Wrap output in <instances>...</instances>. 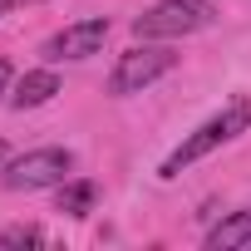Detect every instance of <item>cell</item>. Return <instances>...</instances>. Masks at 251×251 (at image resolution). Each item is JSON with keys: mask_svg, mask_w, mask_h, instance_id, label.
<instances>
[{"mask_svg": "<svg viewBox=\"0 0 251 251\" xmlns=\"http://www.w3.org/2000/svg\"><path fill=\"white\" fill-rule=\"evenodd\" d=\"M103 40H108V20H79V25H64L59 35H50L40 54L50 64H59V59H89V54L103 50Z\"/></svg>", "mask_w": 251, "mask_h": 251, "instance_id": "5", "label": "cell"}, {"mask_svg": "<svg viewBox=\"0 0 251 251\" xmlns=\"http://www.w3.org/2000/svg\"><path fill=\"white\" fill-rule=\"evenodd\" d=\"M0 246H5V251H15V246H45V231L40 226H5V231H0Z\"/></svg>", "mask_w": 251, "mask_h": 251, "instance_id": "9", "label": "cell"}, {"mask_svg": "<svg viewBox=\"0 0 251 251\" xmlns=\"http://www.w3.org/2000/svg\"><path fill=\"white\" fill-rule=\"evenodd\" d=\"M236 246H251V207L231 212L226 222L207 231V251H236Z\"/></svg>", "mask_w": 251, "mask_h": 251, "instance_id": "7", "label": "cell"}, {"mask_svg": "<svg viewBox=\"0 0 251 251\" xmlns=\"http://www.w3.org/2000/svg\"><path fill=\"white\" fill-rule=\"evenodd\" d=\"M94 197H99V187L89 182V177H79V182H59V212H69V217H89L94 212Z\"/></svg>", "mask_w": 251, "mask_h": 251, "instance_id": "8", "label": "cell"}, {"mask_svg": "<svg viewBox=\"0 0 251 251\" xmlns=\"http://www.w3.org/2000/svg\"><path fill=\"white\" fill-rule=\"evenodd\" d=\"M74 168V153L69 148H35L25 158H15L5 168V187L10 192H40V187H59Z\"/></svg>", "mask_w": 251, "mask_h": 251, "instance_id": "4", "label": "cell"}, {"mask_svg": "<svg viewBox=\"0 0 251 251\" xmlns=\"http://www.w3.org/2000/svg\"><path fill=\"white\" fill-rule=\"evenodd\" d=\"M10 89H15V69H10V59H0V103L10 99Z\"/></svg>", "mask_w": 251, "mask_h": 251, "instance_id": "10", "label": "cell"}, {"mask_svg": "<svg viewBox=\"0 0 251 251\" xmlns=\"http://www.w3.org/2000/svg\"><path fill=\"white\" fill-rule=\"evenodd\" d=\"M10 5H15V0H0V15H5V10H10Z\"/></svg>", "mask_w": 251, "mask_h": 251, "instance_id": "11", "label": "cell"}, {"mask_svg": "<svg viewBox=\"0 0 251 251\" xmlns=\"http://www.w3.org/2000/svg\"><path fill=\"white\" fill-rule=\"evenodd\" d=\"M173 64H177V54H173L168 45H133L128 54H118V64H113V74H108V94H118V99L143 94V89L158 84Z\"/></svg>", "mask_w": 251, "mask_h": 251, "instance_id": "2", "label": "cell"}, {"mask_svg": "<svg viewBox=\"0 0 251 251\" xmlns=\"http://www.w3.org/2000/svg\"><path fill=\"white\" fill-rule=\"evenodd\" d=\"M246 128H251V94L231 99V103H226L222 113H212V118L202 123L197 133H187V138H182V143H177V148L168 153V163L158 168V177H168V182H173V177H177L182 168H192V163H197V158H207L212 148H222V143L241 138Z\"/></svg>", "mask_w": 251, "mask_h": 251, "instance_id": "1", "label": "cell"}, {"mask_svg": "<svg viewBox=\"0 0 251 251\" xmlns=\"http://www.w3.org/2000/svg\"><path fill=\"white\" fill-rule=\"evenodd\" d=\"M59 94V74L54 69H30L25 79H15V89H10V108H40V103H50Z\"/></svg>", "mask_w": 251, "mask_h": 251, "instance_id": "6", "label": "cell"}, {"mask_svg": "<svg viewBox=\"0 0 251 251\" xmlns=\"http://www.w3.org/2000/svg\"><path fill=\"white\" fill-rule=\"evenodd\" d=\"M5 153H10V148H5V143H0V163H5Z\"/></svg>", "mask_w": 251, "mask_h": 251, "instance_id": "12", "label": "cell"}, {"mask_svg": "<svg viewBox=\"0 0 251 251\" xmlns=\"http://www.w3.org/2000/svg\"><path fill=\"white\" fill-rule=\"evenodd\" d=\"M207 25V0H158L133 20L138 40H182Z\"/></svg>", "mask_w": 251, "mask_h": 251, "instance_id": "3", "label": "cell"}]
</instances>
